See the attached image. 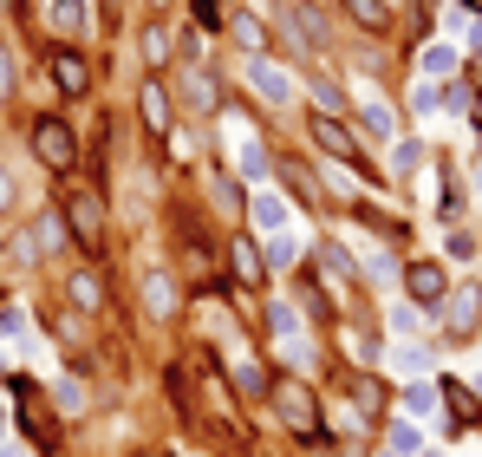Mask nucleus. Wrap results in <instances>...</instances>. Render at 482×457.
Listing matches in <instances>:
<instances>
[{"label":"nucleus","mask_w":482,"mask_h":457,"mask_svg":"<svg viewBox=\"0 0 482 457\" xmlns=\"http://www.w3.org/2000/svg\"><path fill=\"white\" fill-rule=\"evenodd\" d=\"M7 92H14V52L0 46V98H7Z\"/></svg>","instance_id":"obj_38"},{"label":"nucleus","mask_w":482,"mask_h":457,"mask_svg":"<svg viewBox=\"0 0 482 457\" xmlns=\"http://www.w3.org/2000/svg\"><path fill=\"white\" fill-rule=\"evenodd\" d=\"M52 406H59V412H78V406H85V386H78V379H59V392H52Z\"/></svg>","instance_id":"obj_31"},{"label":"nucleus","mask_w":482,"mask_h":457,"mask_svg":"<svg viewBox=\"0 0 482 457\" xmlns=\"http://www.w3.org/2000/svg\"><path fill=\"white\" fill-rule=\"evenodd\" d=\"M405 288H411V301H437L450 281H443V268H437V261H417L411 275H405Z\"/></svg>","instance_id":"obj_14"},{"label":"nucleus","mask_w":482,"mask_h":457,"mask_svg":"<svg viewBox=\"0 0 482 457\" xmlns=\"http://www.w3.org/2000/svg\"><path fill=\"white\" fill-rule=\"evenodd\" d=\"M196 26H222V14H215V0H196Z\"/></svg>","instance_id":"obj_39"},{"label":"nucleus","mask_w":482,"mask_h":457,"mask_svg":"<svg viewBox=\"0 0 482 457\" xmlns=\"http://www.w3.org/2000/svg\"><path fill=\"white\" fill-rule=\"evenodd\" d=\"M314 98H320V112H326V118L339 112V86H332V78H314Z\"/></svg>","instance_id":"obj_36"},{"label":"nucleus","mask_w":482,"mask_h":457,"mask_svg":"<svg viewBox=\"0 0 482 457\" xmlns=\"http://www.w3.org/2000/svg\"><path fill=\"white\" fill-rule=\"evenodd\" d=\"M20 327H26V307H0V340H20Z\"/></svg>","instance_id":"obj_32"},{"label":"nucleus","mask_w":482,"mask_h":457,"mask_svg":"<svg viewBox=\"0 0 482 457\" xmlns=\"http://www.w3.org/2000/svg\"><path fill=\"white\" fill-rule=\"evenodd\" d=\"M46 26H52L59 40L92 33V0H46Z\"/></svg>","instance_id":"obj_6"},{"label":"nucleus","mask_w":482,"mask_h":457,"mask_svg":"<svg viewBox=\"0 0 482 457\" xmlns=\"http://www.w3.org/2000/svg\"><path fill=\"white\" fill-rule=\"evenodd\" d=\"M150 7H163V0H150Z\"/></svg>","instance_id":"obj_42"},{"label":"nucleus","mask_w":482,"mask_h":457,"mask_svg":"<svg viewBox=\"0 0 482 457\" xmlns=\"http://www.w3.org/2000/svg\"><path fill=\"white\" fill-rule=\"evenodd\" d=\"M385 457H391V451H385Z\"/></svg>","instance_id":"obj_44"},{"label":"nucleus","mask_w":482,"mask_h":457,"mask_svg":"<svg viewBox=\"0 0 482 457\" xmlns=\"http://www.w3.org/2000/svg\"><path fill=\"white\" fill-rule=\"evenodd\" d=\"M144 52H150V66L169 52V33H163V26H144Z\"/></svg>","instance_id":"obj_37"},{"label":"nucleus","mask_w":482,"mask_h":457,"mask_svg":"<svg viewBox=\"0 0 482 457\" xmlns=\"http://www.w3.org/2000/svg\"><path fill=\"white\" fill-rule=\"evenodd\" d=\"M405 412H411V418H431V412H437V392H431V386H405Z\"/></svg>","instance_id":"obj_28"},{"label":"nucleus","mask_w":482,"mask_h":457,"mask_svg":"<svg viewBox=\"0 0 482 457\" xmlns=\"http://www.w3.org/2000/svg\"><path fill=\"white\" fill-rule=\"evenodd\" d=\"M268 327H274V340H294V334H300V314H294L287 301H274V307H268Z\"/></svg>","instance_id":"obj_25"},{"label":"nucleus","mask_w":482,"mask_h":457,"mask_svg":"<svg viewBox=\"0 0 482 457\" xmlns=\"http://www.w3.org/2000/svg\"><path fill=\"white\" fill-rule=\"evenodd\" d=\"M339 7H346V20L365 26V33H385V26H391V7H385V0H339Z\"/></svg>","instance_id":"obj_13"},{"label":"nucleus","mask_w":482,"mask_h":457,"mask_svg":"<svg viewBox=\"0 0 482 457\" xmlns=\"http://www.w3.org/2000/svg\"><path fill=\"white\" fill-rule=\"evenodd\" d=\"M320 268H326V281H332V288H339V281H352V255H346V249H332V242L320 249Z\"/></svg>","instance_id":"obj_24"},{"label":"nucleus","mask_w":482,"mask_h":457,"mask_svg":"<svg viewBox=\"0 0 482 457\" xmlns=\"http://www.w3.org/2000/svg\"><path fill=\"white\" fill-rule=\"evenodd\" d=\"M248 216H254V229H268V235H280V229H294V203L280 197V190H268V183H261V190L248 197Z\"/></svg>","instance_id":"obj_5"},{"label":"nucleus","mask_w":482,"mask_h":457,"mask_svg":"<svg viewBox=\"0 0 482 457\" xmlns=\"http://www.w3.org/2000/svg\"><path fill=\"white\" fill-rule=\"evenodd\" d=\"M137 105H144V124L163 138V131H169V98H163V86H157V78H144V86H137Z\"/></svg>","instance_id":"obj_12"},{"label":"nucleus","mask_w":482,"mask_h":457,"mask_svg":"<svg viewBox=\"0 0 482 457\" xmlns=\"http://www.w3.org/2000/svg\"><path fill=\"white\" fill-rule=\"evenodd\" d=\"M391 457H423V432H417V418H398V425H391Z\"/></svg>","instance_id":"obj_18"},{"label":"nucleus","mask_w":482,"mask_h":457,"mask_svg":"<svg viewBox=\"0 0 482 457\" xmlns=\"http://www.w3.org/2000/svg\"><path fill=\"white\" fill-rule=\"evenodd\" d=\"M314 138H320L332 157H346V164H352V131L339 124V118H326V112H320V118H314Z\"/></svg>","instance_id":"obj_16"},{"label":"nucleus","mask_w":482,"mask_h":457,"mask_svg":"<svg viewBox=\"0 0 482 457\" xmlns=\"http://www.w3.org/2000/svg\"><path fill=\"white\" fill-rule=\"evenodd\" d=\"M196 457H203V451H196Z\"/></svg>","instance_id":"obj_43"},{"label":"nucleus","mask_w":482,"mask_h":457,"mask_svg":"<svg viewBox=\"0 0 482 457\" xmlns=\"http://www.w3.org/2000/svg\"><path fill=\"white\" fill-rule=\"evenodd\" d=\"M66 229H72V242H85V249H98V235H105V209H98V197L72 190V197H66Z\"/></svg>","instance_id":"obj_4"},{"label":"nucleus","mask_w":482,"mask_h":457,"mask_svg":"<svg viewBox=\"0 0 482 457\" xmlns=\"http://www.w3.org/2000/svg\"><path fill=\"white\" fill-rule=\"evenodd\" d=\"M144 307H150V314H169V307H177V288H169V275H144Z\"/></svg>","instance_id":"obj_22"},{"label":"nucleus","mask_w":482,"mask_h":457,"mask_svg":"<svg viewBox=\"0 0 482 457\" xmlns=\"http://www.w3.org/2000/svg\"><path fill=\"white\" fill-rule=\"evenodd\" d=\"M26 138H33V151L46 157L52 170H72V157H78V144H72V131H66V118H33V131H26Z\"/></svg>","instance_id":"obj_3"},{"label":"nucleus","mask_w":482,"mask_h":457,"mask_svg":"<svg viewBox=\"0 0 482 457\" xmlns=\"http://www.w3.org/2000/svg\"><path fill=\"white\" fill-rule=\"evenodd\" d=\"M222 138H229V164L254 183V190H261V183H268V151H261V138H254V131H248V118H229V131H222Z\"/></svg>","instance_id":"obj_1"},{"label":"nucleus","mask_w":482,"mask_h":457,"mask_svg":"<svg viewBox=\"0 0 482 457\" xmlns=\"http://www.w3.org/2000/svg\"><path fill=\"white\" fill-rule=\"evenodd\" d=\"M183 98L196 105V112H215V78H209V66H189L183 72Z\"/></svg>","instance_id":"obj_15"},{"label":"nucleus","mask_w":482,"mask_h":457,"mask_svg":"<svg viewBox=\"0 0 482 457\" xmlns=\"http://www.w3.org/2000/svg\"><path fill=\"white\" fill-rule=\"evenodd\" d=\"M359 124L372 131V138H385V144H398V112H391V105H385L378 92H365V98H359Z\"/></svg>","instance_id":"obj_8"},{"label":"nucleus","mask_w":482,"mask_h":457,"mask_svg":"<svg viewBox=\"0 0 482 457\" xmlns=\"http://www.w3.org/2000/svg\"><path fill=\"white\" fill-rule=\"evenodd\" d=\"M229 33H235V40H241L248 52H261V20H254L248 7H241V14H229Z\"/></svg>","instance_id":"obj_23"},{"label":"nucleus","mask_w":482,"mask_h":457,"mask_svg":"<svg viewBox=\"0 0 482 457\" xmlns=\"http://www.w3.org/2000/svg\"><path fill=\"white\" fill-rule=\"evenodd\" d=\"M241 78L254 92H261L268 105H294V78H287V66H274L268 52H248V66H241Z\"/></svg>","instance_id":"obj_2"},{"label":"nucleus","mask_w":482,"mask_h":457,"mask_svg":"<svg viewBox=\"0 0 482 457\" xmlns=\"http://www.w3.org/2000/svg\"><path fill=\"white\" fill-rule=\"evenodd\" d=\"M280 418H287V425H300L306 438H326V432H320V412H314V398H306V386H287V392H280Z\"/></svg>","instance_id":"obj_9"},{"label":"nucleus","mask_w":482,"mask_h":457,"mask_svg":"<svg viewBox=\"0 0 482 457\" xmlns=\"http://www.w3.org/2000/svg\"><path fill=\"white\" fill-rule=\"evenodd\" d=\"M294 26H300V40H314V46H326V40H332V33H326V14H320V7H306V0L294 7Z\"/></svg>","instance_id":"obj_20"},{"label":"nucleus","mask_w":482,"mask_h":457,"mask_svg":"<svg viewBox=\"0 0 482 457\" xmlns=\"http://www.w3.org/2000/svg\"><path fill=\"white\" fill-rule=\"evenodd\" d=\"M235 386H241V392H268V386H261V366H254V360H235Z\"/></svg>","instance_id":"obj_34"},{"label":"nucleus","mask_w":482,"mask_h":457,"mask_svg":"<svg viewBox=\"0 0 482 457\" xmlns=\"http://www.w3.org/2000/svg\"><path fill=\"white\" fill-rule=\"evenodd\" d=\"M391 334H398V340H417V307H391Z\"/></svg>","instance_id":"obj_33"},{"label":"nucleus","mask_w":482,"mask_h":457,"mask_svg":"<svg viewBox=\"0 0 482 457\" xmlns=\"http://www.w3.org/2000/svg\"><path fill=\"white\" fill-rule=\"evenodd\" d=\"M365 275H372V281H398V261H391V249H365Z\"/></svg>","instance_id":"obj_27"},{"label":"nucleus","mask_w":482,"mask_h":457,"mask_svg":"<svg viewBox=\"0 0 482 457\" xmlns=\"http://www.w3.org/2000/svg\"><path fill=\"white\" fill-rule=\"evenodd\" d=\"M66 301H72V307H98V301H105V288H98L92 268H78V275L66 281Z\"/></svg>","instance_id":"obj_17"},{"label":"nucleus","mask_w":482,"mask_h":457,"mask_svg":"<svg viewBox=\"0 0 482 457\" xmlns=\"http://www.w3.org/2000/svg\"><path fill=\"white\" fill-rule=\"evenodd\" d=\"M268 261H274V268H294V261H300V229H294V235L280 229V235H274V249H268Z\"/></svg>","instance_id":"obj_26"},{"label":"nucleus","mask_w":482,"mask_h":457,"mask_svg":"<svg viewBox=\"0 0 482 457\" xmlns=\"http://www.w3.org/2000/svg\"><path fill=\"white\" fill-rule=\"evenodd\" d=\"M411 105H417V112H423V118H431V112H437V105H443V92L431 86V78H423V86L411 92Z\"/></svg>","instance_id":"obj_35"},{"label":"nucleus","mask_w":482,"mask_h":457,"mask_svg":"<svg viewBox=\"0 0 482 457\" xmlns=\"http://www.w3.org/2000/svg\"><path fill=\"white\" fill-rule=\"evenodd\" d=\"M33 229H40V255H46V249H59V242L72 235V229H66V216H40Z\"/></svg>","instance_id":"obj_29"},{"label":"nucleus","mask_w":482,"mask_h":457,"mask_svg":"<svg viewBox=\"0 0 482 457\" xmlns=\"http://www.w3.org/2000/svg\"><path fill=\"white\" fill-rule=\"evenodd\" d=\"M423 366H431V346H423V340H405V346H398V372H423Z\"/></svg>","instance_id":"obj_30"},{"label":"nucleus","mask_w":482,"mask_h":457,"mask_svg":"<svg viewBox=\"0 0 482 457\" xmlns=\"http://www.w3.org/2000/svg\"><path fill=\"white\" fill-rule=\"evenodd\" d=\"M0 457H20V444H7V451H0Z\"/></svg>","instance_id":"obj_41"},{"label":"nucleus","mask_w":482,"mask_h":457,"mask_svg":"<svg viewBox=\"0 0 482 457\" xmlns=\"http://www.w3.org/2000/svg\"><path fill=\"white\" fill-rule=\"evenodd\" d=\"M7 203H14V177L0 170V216H7Z\"/></svg>","instance_id":"obj_40"},{"label":"nucleus","mask_w":482,"mask_h":457,"mask_svg":"<svg viewBox=\"0 0 482 457\" xmlns=\"http://www.w3.org/2000/svg\"><path fill=\"white\" fill-rule=\"evenodd\" d=\"M476 314H482V294L463 281L457 294H450V307H443V327H450V340H463V334L476 327Z\"/></svg>","instance_id":"obj_7"},{"label":"nucleus","mask_w":482,"mask_h":457,"mask_svg":"<svg viewBox=\"0 0 482 457\" xmlns=\"http://www.w3.org/2000/svg\"><path fill=\"white\" fill-rule=\"evenodd\" d=\"M391 170H398V177H417V170H423V144H417V138H398V144H391Z\"/></svg>","instance_id":"obj_21"},{"label":"nucleus","mask_w":482,"mask_h":457,"mask_svg":"<svg viewBox=\"0 0 482 457\" xmlns=\"http://www.w3.org/2000/svg\"><path fill=\"white\" fill-rule=\"evenodd\" d=\"M85 78H92V72H85L78 52H52V86H59L66 98H78V92H85Z\"/></svg>","instance_id":"obj_11"},{"label":"nucleus","mask_w":482,"mask_h":457,"mask_svg":"<svg viewBox=\"0 0 482 457\" xmlns=\"http://www.w3.org/2000/svg\"><path fill=\"white\" fill-rule=\"evenodd\" d=\"M457 66H463V52L450 46V40H431V46L417 52V72H423V78H450Z\"/></svg>","instance_id":"obj_10"},{"label":"nucleus","mask_w":482,"mask_h":457,"mask_svg":"<svg viewBox=\"0 0 482 457\" xmlns=\"http://www.w3.org/2000/svg\"><path fill=\"white\" fill-rule=\"evenodd\" d=\"M229 255H235V275H241V281H261V275H268V261H261V249H254V242L235 235V249H229Z\"/></svg>","instance_id":"obj_19"}]
</instances>
